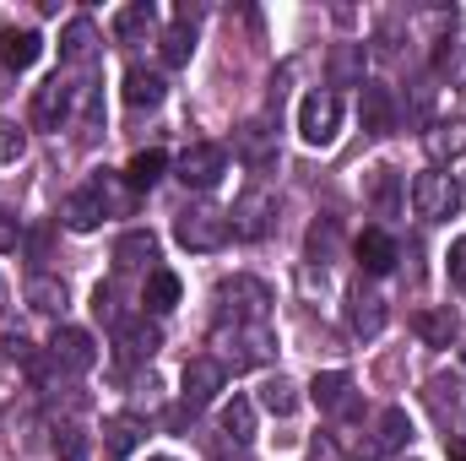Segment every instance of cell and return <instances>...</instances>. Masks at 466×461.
Here are the masks:
<instances>
[{
	"mask_svg": "<svg viewBox=\"0 0 466 461\" xmlns=\"http://www.w3.org/2000/svg\"><path fill=\"white\" fill-rule=\"evenodd\" d=\"M38 55H44V38H38L33 27H0V66H5V71L38 66Z\"/></svg>",
	"mask_w": 466,
	"mask_h": 461,
	"instance_id": "cell-18",
	"label": "cell"
},
{
	"mask_svg": "<svg viewBox=\"0 0 466 461\" xmlns=\"http://www.w3.org/2000/svg\"><path fill=\"white\" fill-rule=\"evenodd\" d=\"M238 158H244V163H255V169H266V163H271V147H266V119H249V125H244V136H238Z\"/></svg>",
	"mask_w": 466,
	"mask_h": 461,
	"instance_id": "cell-30",
	"label": "cell"
},
{
	"mask_svg": "<svg viewBox=\"0 0 466 461\" xmlns=\"http://www.w3.org/2000/svg\"><path fill=\"white\" fill-rule=\"evenodd\" d=\"M115 347H119V364H147V358L163 347V332H157L147 315H119Z\"/></svg>",
	"mask_w": 466,
	"mask_h": 461,
	"instance_id": "cell-9",
	"label": "cell"
},
{
	"mask_svg": "<svg viewBox=\"0 0 466 461\" xmlns=\"http://www.w3.org/2000/svg\"><path fill=\"white\" fill-rule=\"evenodd\" d=\"M5 358H16V364H33V347L22 343V337H5Z\"/></svg>",
	"mask_w": 466,
	"mask_h": 461,
	"instance_id": "cell-39",
	"label": "cell"
},
{
	"mask_svg": "<svg viewBox=\"0 0 466 461\" xmlns=\"http://www.w3.org/2000/svg\"><path fill=\"white\" fill-rule=\"evenodd\" d=\"M11 244H16V229H11V223H0V250H11Z\"/></svg>",
	"mask_w": 466,
	"mask_h": 461,
	"instance_id": "cell-42",
	"label": "cell"
},
{
	"mask_svg": "<svg viewBox=\"0 0 466 461\" xmlns=\"http://www.w3.org/2000/svg\"><path fill=\"white\" fill-rule=\"evenodd\" d=\"M228 212H218V207H185L179 218H174V239L185 244V250H196V255H212V250H223L228 244Z\"/></svg>",
	"mask_w": 466,
	"mask_h": 461,
	"instance_id": "cell-2",
	"label": "cell"
},
{
	"mask_svg": "<svg viewBox=\"0 0 466 461\" xmlns=\"http://www.w3.org/2000/svg\"><path fill=\"white\" fill-rule=\"evenodd\" d=\"M412 332H418L429 347H451L456 337H461V321H456L451 304H445V310H418V315H412Z\"/></svg>",
	"mask_w": 466,
	"mask_h": 461,
	"instance_id": "cell-21",
	"label": "cell"
},
{
	"mask_svg": "<svg viewBox=\"0 0 466 461\" xmlns=\"http://www.w3.org/2000/svg\"><path fill=\"white\" fill-rule=\"evenodd\" d=\"M374 207H380L385 218L396 212V174H390V169H380V185H374Z\"/></svg>",
	"mask_w": 466,
	"mask_h": 461,
	"instance_id": "cell-35",
	"label": "cell"
},
{
	"mask_svg": "<svg viewBox=\"0 0 466 461\" xmlns=\"http://www.w3.org/2000/svg\"><path fill=\"white\" fill-rule=\"evenodd\" d=\"M136 446H141V424H136V418H115V424L104 429V456L109 461H125Z\"/></svg>",
	"mask_w": 466,
	"mask_h": 461,
	"instance_id": "cell-29",
	"label": "cell"
},
{
	"mask_svg": "<svg viewBox=\"0 0 466 461\" xmlns=\"http://www.w3.org/2000/svg\"><path fill=\"white\" fill-rule=\"evenodd\" d=\"M218 347H223V358L233 369H255L277 353V337H271L266 321H233V326H218Z\"/></svg>",
	"mask_w": 466,
	"mask_h": 461,
	"instance_id": "cell-1",
	"label": "cell"
},
{
	"mask_svg": "<svg viewBox=\"0 0 466 461\" xmlns=\"http://www.w3.org/2000/svg\"><path fill=\"white\" fill-rule=\"evenodd\" d=\"M412 207H418V218H429V223H451V218L461 212V185H456L445 169H423V174L412 179Z\"/></svg>",
	"mask_w": 466,
	"mask_h": 461,
	"instance_id": "cell-3",
	"label": "cell"
},
{
	"mask_svg": "<svg viewBox=\"0 0 466 461\" xmlns=\"http://www.w3.org/2000/svg\"><path fill=\"white\" fill-rule=\"evenodd\" d=\"M223 364L218 358H190L185 364V374H179V396H185V407H207V402H218V391H223Z\"/></svg>",
	"mask_w": 466,
	"mask_h": 461,
	"instance_id": "cell-12",
	"label": "cell"
},
{
	"mask_svg": "<svg viewBox=\"0 0 466 461\" xmlns=\"http://www.w3.org/2000/svg\"><path fill=\"white\" fill-rule=\"evenodd\" d=\"M49 358H55L60 369H71V374H87V369L98 364V347H93V337H87L82 326H60L55 343H49Z\"/></svg>",
	"mask_w": 466,
	"mask_h": 461,
	"instance_id": "cell-15",
	"label": "cell"
},
{
	"mask_svg": "<svg viewBox=\"0 0 466 461\" xmlns=\"http://www.w3.org/2000/svg\"><path fill=\"white\" fill-rule=\"evenodd\" d=\"M104 196H98V185H82V190H71L66 196V207H60V218H66V229L71 233H93L104 223Z\"/></svg>",
	"mask_w": 466,
	"mask_h": 461,
	"instance_id": "cell-16",
	"label": "cell"
},
{
	"mask_svg": "<svg viewBox=\"0 0 466 461\" xmlns=\"http://www.w3.org/2000/svg\"><path fill=\"white\" fill-rule=\"evenodd\" d=\"M407 440H412V418H407V407H385V413L374 418V440H369V451H374V456H396V451H407Z\"/></svg>",
	"mask_w": 466,
	"mask_h": 461,
	"instance_id": "cell-17",
	"label": "cell"
},
{
	"mask_svg": "<svg viewBox=\"0 0 466 461\" xmlns=\"http://www.w3.org/2000/svg\"><path fill=\"white\" fill-rule=\"evenodd\" d=\"M163 169H168V158H163L157 147H147V152H136V158L125 163V185H130V190H152Z\"/></svg>",
	"mask_w": 466,
	"mask_h": 461,
	"instance_id": "cell-27",
	"label": "cell"
},
{
	"mask_svg": "<svg viewBox=\"0 0 466 461\" xmlns=\"http://www.w3.org/2000/svg\"><path fill=\"white\" fill-rule=\"evenodd\" d=\"M358 119H363V136H390L396 130V93L385 82H363L358 87Z\"/></svg>",
	"mask_w": 466,
	"mask_h": 461,
	"instance_id": "cell-11",
	"label": "cell"
},
{
	"mask_svg": "<svg viewBox=\"0 0 466 461\" xmlns=\"http://www.w3.org/2000/svg\"><path fill=\"white\" fill-rule=\"evenodd\" d=\"M60 55H66L71 66H87V60L98 55V27H93L87 16H71L66 33H60Z\"/></svg>",
	"mask_w": 466,
	"mask_h": 461,
	"instance_id": "cell-22",
	"label": "cell"
},
{
	"mask_svg": "<svg viewBox=\"0 0 466 461\" xmlns=\"http://www.w3.org/2000/svg\"><path fill=\"white\" fill-rule=\"evenodd\" d=\"M76 98H82V87H76V77H66V71H55L44 87H38V98H33V119L44 125V130H60L71 109H76Z\"/></svg>",
	"mask_w": 466,
	"mask_h": 461,
	"instance_id": "cell-6",
	"label": "cell"
},
{
	"mask_svg": "<svg viewBox=\"0 0 466 461\" xmlns=\"http://www.w3.org/2000/svg\"><path fill=\"white\" fill-rule=\"evenodd\" d=\"M429 147H434V158H456V152H466V125H440V130L429 136Z\"/></svg>",
	"mask_w": 466,
	"mask_h": 461,
	"instance_id": "cell-34",
	"label": "cell"
},
{
	"mask_svg": "<svg viewBox=\"0 0 466 461\" xmlns=\"http://www.w3.org/2000/svg\"><path fill=\"white\" fill-rule=\"evenodd\" d=\"M223 174H228V147H218V141H190V147L179 152V179H185L190 190H218Z\"/></svg>",
	"mask_w": 466,
	"mask_h": 461,
	"instance_id": "cell-5",
	"label": "cell"
},
{
	"mask_svg": "<svg viewBox=\"0 0 466 461\" xmlns=\"http://www.w3.org/2000/svg\"><path fill=\"white\" fill-rule=\"evenodd\" d=\"M445 456H451V461H466V440H451V446H445Z\"/></svg>",
	"mask_w": 466,
	"mask_h": 461,
	"instance_id": "cell-41",
	"label": "cell"
},
{
	"mask_svg": "<svg viewBox=\"0 0 466 461\" xmlns=\"http://www.w3.org/2000/svg\"><path fill=\"white\" fill-rule=\"evenodd\" d=\"M152 16H157V11H152V0L125 5V11L115 16V38H119V44H141V38L152 33Z\"/></svg>",
	"mask_w": 466,
	"mask_h": 461,
	"instance_id": "cell-26",
	"label": "cell"
},
{
	"mask_svg": "<svg viewBox=\"0 0 466 461\" xmlns=\"http://www.w3.org/2000/svg\"><path fill=\"white\" fill-rule=\"evenodd\" d=\"M385 321H390L385 299H380L374 288H363V282H358V288L348 293V326H352V337H363V343H369V337H380V332H385Z\"/></svg>",
	"mask_w": 466,
	"mask_h": 461,
	"instance_id": "cell-14",
	"label": "cell"
},
{
	"mask_svg": "<svg viewBox=\"0 0 466 461\" xmlns=\"http://www.w3.org/2000/svg\"><path fill=\"white\" fill-rule=\"evenodd\" d=\"M60 451H66V461H82L87 440H82V435H66V440H60Z\"/></svg>",
	"mask_w": 466,
	"mask_h": 461,
	"instance_id": "cell-40",
	"label": "cell"
},
{
	"mask_svg": "<svg viewBox=\"0 0 466 461\" xmlns=\"http://www.w3.org/2000/svg\"><path fill=\"white\" fill-rule=\"evenodd\" d=\"M337 136H342V98L337 93H304L299 98V141L331 147Z\"/></svg>",
	"mask_w": 466,
	"mask_h": 461,
	"instance_id": "cell-4",
	"label": "cell"
},
{
	"mask_svg": "<svg viewBox=\"0 0 466 461\" xmlns=\"http://www.w3.org/2000/svg\"><path fill=\"white\" fill-rule=\"evenodd\" d=\"M451 282L466 293V239H456V244H451Z\"/></svg>",
	"mask_w": 466,
	"mask_h": 461,
	"instance_id": "cell-38",
	"label": "cell"
},
{
	"mask_svg": "<svg viewBox=\"0 0 466 461\" xmlns=\"http://www.w3.org/2000/svg\"><path fill=\"white\" fill-rule=\"evenodd\" d=\"M119 93H125V104H130V109H157V104H163V93H168V82H163L157 71H147V66H130V71H125V82H119Z\"/></svg>",
	"mask_w": 466,
	"mask_h": 461,
	"instance_id": "cell-19",
	"label": "cell"
},
{
	"mask_svg": "<svg viewBox=\"0 0 466 461\" xmlns=\"http://www.w3.org/2000/svg\"><path fill=\"white\" fill-rule=\"evenodd\" d=\"M22 147H27V141H22V130H16V125H0V163H16V158H22Z\"/></svg>",
	"mask_w": 466,
	"mask_h": 461,
	"instance_id": "cell-37",
	"label": "cell"
},
{
	"mask_svg": "<svg viewBox=\"0 0 466 461\" xmlns=\"http://www.w3.org/2000/svg\"><path fill=\"white\" fill-rule=\"evenodd\" d=\"M260 407H266L271 418H293V413H299V385H293L288 374H271V380L260 385Z\"/></svg>",
	"mask_w": 466,
	"mask_h": 461,
	"instance_id": "cell-25",
	"label": "cell"
},
{
	"mask_svg": "<svg viewBox=\"0 0 466 461\" xmlns=\"http://www.w3.org/2000/svg\"><path fill=\"white\" fill-rule=\"evenodd\" d=\"M152 261H157V233L152 229H130V233H119V244H115V266H125V271H152Z\"/></svg>",
	"mask_w": 466,
	"mask_h": 461,
	"instance_id": "cell-20",
	"label": "cell"
},
{
	"mask_svg": "<svg viewBox=\"0 0 466 461\" xmlns=\"http://www.w3.org/2000/svg\"><path fill=\"white\" fill-rule=\"evenodd\" d=\"M218 424H223V435H228L233 446H249V440H255V402H249V396H233V402H223Z\"/></svg>",
	"mask_w": 466,
	"mask_h": 461,
	"instance_id": "cell-24",
	"label": "cell"
},
{
	"mask_svg": "<svg viewBox=\"0 0 466 461\" xmlns=\"http://www.w3.org/2000/svg\"><path fill=\"white\" fill-rule=\"evenodd\" d=\"M27 304L44 310V315H55V310L66 304V282H55V277H33V282H27Z\"/></svg>",
	"mask_w": 466,
	"mask_h": 461,
	"instance_id": "cell-31",
	"label": "cell"
},
{
	"mask_svg": "<svg viewBox=\"0 0 466 461\" xmlns=\"http://www.w3.org/2000/svg\"><path fill=\"white\" fill-rule=\"evenodd\" d=\"M271 218H277V201H271L266 190H244L228 212V229L238 233V239H266V233H271Z\"/></svg>",
	"mask_w": 466,
	"mask_h": 461,
	"instance_id": "cell-10",
	"label": "cell"
},
{
	"mask_svg": "<svg viewBox=\"0 0 466 461\" xmlns=\"http://www.w3.org/2000/svg\"><path fill=\"white\" fill-rule=\"evenodd\" d=\"M309 402H315L320 413H331V418H352V413H358V385H352L348 369H326V374H315Z\"/></svg>",
	"mask_w": 466,
	"mask_h": 461,
	"instance_id": "cell-7",
	"label": "cell"
},
{
	"mask_svg": "<svg viewBox=\"0 0 466 461\" xmlns=\"http://www.w3.org/2000/svg\"><path fill=\"white\" fill-rule=\"evenodd\" d=\"M358 49H363V44H342V49L331 55V82H342V87L358 82V87H363V60H358Z\"/></svg>",
	"mask_w": 466,
	"mask_h": 461,
	"instance_id": "cell-33",
	"label": "cell"
},
{
	"mask_svg": "<svg viewBox=\"0 0 466 461\" xmlns=\"http://www.w3.org/2000/svg\"><path fill=\"white\" fill-rule=\"evenodd\" d=\"M179 293H185V288H179V277H174V271H163V266H152V271H147V288H141V304H147L152 315H168V310L179 304Z\"/></svg>",
	"mask_w": 466,
	"mask_h": 461,
	"instance_id": "cell-23",
	"label": "cell"
},
{
	"mask_svg": "<svg viewBox=\"0 0 466 461\" xmlns=\"http://www.w3.org/2000/svg\"><path fill=\"white\" fill-rule=\"evenodd\" d=\"M309 461H352V456L331 440V435H315V440H309Z\"/></svg>",
	"mask_w": 466,
	"mask_h": 461,
	"instance_id": "cell-36",
	"label": "cell"
},
{
	"mask_svg": "<svg viewBox=\"0 0 466 461\" xmlns=\"http://www.w3.org/2000/svg\"><path fill=\"white\" fill-rule=\"evenodd\" d=\"M147 461H174V456H147Z\"/></svg>",
	"mask_w": 466,
	"mask_h": 461,
	"instance_id": "cell-43",
	"label": "cell"
},
{
	"mask_svg": "<svg viewBox=\"0 0 466 461\" xmlns=\"http://www.w3.org/2000/svg\"><path fill=\"white\" fill-rule=\"evenodd\" d=\"M163 60L168 66H190V55H196V22H174V27H163Z\"/></svg>",
	"mask_w": 466,
	"mask_h": 461,
	"instance_id": "cell-28",
	"label": "cell"
},
{
	"mask_svg": "<svg viewBox=\"0 0 466 461\" xmlns=\"http://www.w3.org/2000/svg\"><path fill=\"white\" fill-rule=\"evenodd\" d=\"M337 244H342V229H337V218H320L315 229H309V261H331L337 255Z\"/></svg>",
	"mask_w": 466,
	"mask_h": 461,
	"instance_id": "cell-32",
	"label": "cell"
},
{
	"mask_svg": "<svg viewBox=\"0 0 466 461\" xmlns=\"http://www.w3.org/2000/svg\"><path fill=\"white\" fill-rule=\"evenodd\" d=\"M352 255H358L363 277H390V271H396V261H401L396 239H390L385 229H363V233H358V244H352Z\"/></svg>",
	"mask_w": 466,
	"mask_h": 461,
	"instance_id": "cell-13",
	"label": "cell"
},
{
	"mask_svg": "<svg viewBox=\"0 0 466 461\" xmlns=\"http://www.w3.org/2000/svg\"><path fill=\"white\" fill-rule=\"evenodd\" d=\"M218 304H223V315H233V321H266L271 293H266V282H255V277H233V282L218 288Z\"/></svg>",
	"mask_w": 466,
	"mask_h": 461,
	"instance_id": "cell-8",
	"label": "cell"
}]
</instances>
